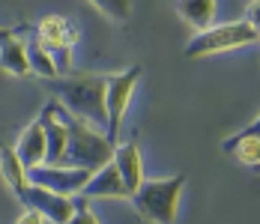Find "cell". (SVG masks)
<instances>
[{"label":"cell","mask_w":260,"mask_h":224,"mask_svg":"<svg viewBox=\"0 0 260 224\" xmlns=\"http://www.w3.org/2000/svg\"><path fill=\"white\" fill-rule=\"evenodd\" d=\"M51 105H54V114L66 125V149L60 155V165H75V168L96 171V168H102L105 162H111L114 144L108 141L105 129L75 117L66 105H60L57 99H51Z\"/></svg>","instance_id":"1"},{"label":"cell","mask_w":260,"mask_h":224,"mask_svg":"<svg viewBox=\"0 0 260 224\" xmlns=\"http://www.w3.org/2000/svg\"><path fill=\"white\" fill-rule=\"evenodd\" d=\"M54 99L66 105L75 117L105 129V78L99 75H57L51 78Z\"/></svg>","instance_id":"2"},{"label":"cell","mask_w":260,"mask_h":224,"mask_svg":"<svg viewBox=\"0 0 260 224\" xmlns=\"http://www.w3.org/2000/svg\"><path fill=\"white\" fill-rule=\"evenodd\" d=\"M185 185V174L165 176V179H141L138 188L129 195L135 212L144 221L153 224H171L180 215V195Z\"/></svg>","instance_id":"3"},{"label":"cell","mask_w":260,"mask_h":224,"mask_svg":"<svg viewBox=\"0 0 260 224\" xmlns=\"http://www.w3.org/2000/svg\"><path fill=\"white\" fill-rule=\"evenodd\" d=\"M260 39V27L257 21L239 18V21H228V24H212L204 30H194V36L185 45V57H209V54H224V51L236 48H254Z\"/></svg>","instance_id":"4"},{"label":"cell","mask_w":260,"mask_h":224,"mask_svg":"<svg viewBox=\"0 0 260 224\" xmlns=\"http://www.w3.org/2000/svg\"><path fill=\"white\" fill-rule=\"evenodd\" d=\"M141 75H144V69L135 63L126 72H117V75H108L105 78V135H108L111 144L120 141V129H123L132 93H135Z\"/></svg>","instance_id":"5"},{"label":"cell","mask_w":260,"mask_h":224,"mask_svg":"<svg viewBox=\"0 0 260 224\" xmlns=\"http://www.w3.org/2000/svg\"><path fill=\"white\" fill-rule=\"evenodd\" d=\"M90 168H75V165H60V162H42V165H33L27 168V179L42 185V188H51L57 195H69L75 198L81 195V188L87 185L90 179Z\"/></svg>","instance_id":"6"},{"label":"cell","mask_w":260,"mask_h":224,"mask_svg":"<svg viewBox=\"0 0 260 224\" xmlns=\"http://www.w3.org/2000/svg\"><path fill=\"white\" fill-rule=\"evenodd\" d=\"M12 195L21 200V206H33V209L45 212V218L51 224H69L75 218V198L57 195V191L42 188V185H36V182H30V179H27L24 185H18Z\"/></svg>","instance_id":"7"},{"label":"cell","mask_w":260,"mask_h":224,"mask_svg":"<svg viewBox=\"0 0 260 224\" xmlns=\"http://www.w3.org/2000/svg\"><path fill=\"white\" fill-rule=\"evenodd\" d=\"M33 39L48 54L75 51V45H78V27L72 24L66 15H45V18H39V24L33 27Z\"/></svg>","instance_id":"8"},{"label":"cell","mask_w":260,"mask_h":224,"mask_svg":"<svg viewBox=\"0 0 260 224\" xmlns=\"http://www.w3.org/2000/svg\"><path fill=\"white\" fill-rule=\"evenodd\" d=\"M221 152L236 158L245 168H257L260 165V117H254L251 123L245 125V129H239L236 135H231L221 144Z\"/></svg>","instance_id":"9"},{"label":"cell","mask_w":260,"mask_h":224,"mask_svg":"<svg viewBox=\"0 0 260 224\" xmlns=\"http://www.w3.org/2000/svg\"><path fill=\"white\" fill-rule=\"evenodd\" d=\"M111 162H114L117 174H120L123 185H126V195H132V191L138 188V182L144 179V158H141L138 141H135V138H129V141H117V144H114Z\"/></svg>","instance_id":"10"},{"label":"cell","mask_w":260,"mask_h":224,"mask_svg":"<svg viewBox=\"0 0 260 224\" xmlns=\"http://www.w3.org/2000/svg\"><path fill=\"white\" fill-rule=\"evenodd\" d=\"M81 195L87 200H99V198H117V200H129L126 195V185H123V179L117 174V168H114V162H105L102 168H96L90 179H87V185L81 188Z\"/></svg>","instance_id":"11"},{"label":"cell","mask_w":260,"mask_h":224,"mask_svg":"<svg viewBox=\"0 0 260 224\" xmlns=\"http://www.w3.org/2000/svg\"><path fill=\"white\" fill-rule=\"evenodd\" d=\"M15 155L21 158V165L24 168H33V165H42L45 162V149H48V144H45V129H42V123L39 120H33V123L27 125L24 132H21V138H18V144H15Z\"/></svg>","instance_id":"12"},{"label":"cell","mask_w":260,"mask_h":224,"mask_svg":"<svg viewBox=\"0 0 260 224\" xmlns=\"http://www.w3.org/2000/svg\"><path fill=\"white\" fill-rule=\"evenodd\" d=\"M0 69L12 78H30V60H27V45L21 36H9L0 42Z\"/></svg>","instance_id":"13"},{"label":"cell","mask_w":260,"mask_h":224,"mask_svg":"<svg viewBox=\"0 0 260 224\" xmlns=\"http://www.w3.org/2000/svg\"><path fill=\"white\" fill-rule=\"evenodd\" d=\"M174 9L194 30H204L215 21V0H174Z\"/></svg>","instance_id":"14"},{"label":"cell","mask_w":260,"mask_h":224,"mask_svg":"<svg viewBox=\"0 0 260 224\" xmlns=\"http://www.w3.org/2000/svg\"><path fill=\"white\" fill-rule=\"evenodd\" d=\"M0 174H3V182L9 185V191H15L18 185L27 182V168L21 165V158L15 155L12 147H0Z\"/></svg>","instance_id":"15"},{"label":"cell","mask_w":260,"mask_h":224,"mask_svg":"<svg viewBox=\"0 0 260 224\" xmlns=\"http://www.w3.org/2000/svg\"><path fill=\"white\" fill-rule=\"evenodd\" d=\"M27 45V60H30V72L33 75H39V78H57V66H54V60H51V54L42 48L36 39H30V42H24Z\"/></svg>","instance_id":"16"},{"label":"cell","mask_w":260,"mask_h":224,"mask_svg":"<svg viewBox=\"0 0 260 224\" xmlns=\"http://www.w3.org/2000/svg\"><path fill=\"white\" fill-rule=\"evenodd\" d=\"M90 3L117 24H126L132 18V0H90Z\"/></svg>","instance_id":"17"},{"label":"cell","mask_w":260,"mask_h":224,"mask_svg":"<svg viewBox=\"0 0 260 224\" xmlns=\"http://www.w3.org/2000/svg\"><path fill=\"white\" fill-rule=\"evenodd\" d=\"M27 212L18 215V224H51L45 218V212H39V209H33V206H24Z\"/></svg>","instance_id":"18"},{"label":"cell","mask_w":260,"mask_h":224,"mask_svg":"<svg viewBox=\"0 0 260 224\" xmlns=\"http://www.w3.org/2000/svg\"><path fill=\"white\" fill-rule=\"evenodd\" d=\"M27 30H33L30 24H12V27H0V42L3 39H9V36H18V33H27Z\"/></svg>","instance_id":"19"},{"label":"cell","mask_w":260,"mask_h":224,"mask_svg":"<svg viewBox=\"0 0 260 224\" xmlns=\"http://www.w3.org/2000/svg\"><path fill=\"white\" fill-rule=\"evenodd\" d=\"M257 9H260V0H251L248 3V21H257Z\"/></svg>","instance_id":"20"}]
</instances>
